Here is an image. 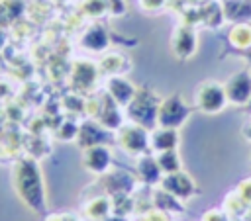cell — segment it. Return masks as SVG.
<instances>
[{
	"label": "cell",
	"instance_id": "cell-27",
	"mask_svg": "<svg viewBox=\"0 0 251 221\" xmlns=\"http://www.w3.org/2000/svg\"><path fill=\"white\" fill-rule=\"evenodd\" d=\"M80 10L88 18H100L108 12V2L106 0H82Z\"/></svg>",
	"mask_w": 251,
	"mask_h": 221
},
{
	"label": "cell",
	"instance_id": "cell-26",
	"mask_svg": "<svg viewBox=\"0 0 251 221\" xmlns=\"http://www.w3.org/2000/svg\"><path fill=\"white\" fill-rule=\"evenodd\" d=\"M249 209V205L237 196V192H233L231 196L226 198V203H224V211L229 215V217H241L245 215Z\"/></svg>",
	"mask_w": 251,
	"mask_h": 221
},
{
	"label": "cell",
	"instance_id": "cell-17",
	"mask_svg": "<svg viewBox=\"0 0 251 221\" xmlns=\"http://www.w3.org/2000/svg\"><path fill=\"white\" fill-rule=\"evenodd\" d=\"M80 45H82L84 49L92 51V53H102V51H106L108 45H110V35H108V31H106L104 25L92 23V25L82 33Z\"/></svg>",
	"mask_w": 251,
	"mask_h": 221
},
{
	"label": "cell",
	"instance_id": "cell-30",
	"mask_svg": "<svg viewBox=\"0 0 251 221\" xmlns=\"http://www.w3.org/2000/svg\"><path fill=\"white\" fill-rule=\"evenodd\" d=\"M137 4L143 12H159L167 6V0H137Z\"/></svg>",
	"mask_w": 251,
	"mask_h": 221
},
{
	"label": "cell",
	"instance_id": "cell-16",
	"mask_svg": "<svg viewBox=\"0 0 251 221\" xmlns=\"http://www.w3.org/2000/svg\"><path fill=\"white\" fill-rule=\"evenodd\" d=\"M180 135L178 129H169V127H155L149 131V149L155 153L163 151H175L178 149Z\"/></svg>",
	"mask_w": 251,
	"mask_h": 221
},
{
	"label": "cell",
	"instance_id": "cell-28",
	"mask_svg": "<svg viewBox=\"0 0 251 221\" xmlns=\"http://www.w3.org/2000/svg\"><path fill=\"white\" fill-rule=\"evenodd\" d=\"M235 192H237V196L251 207V178H245L243 182H239Z\"/></svg>",
	"mask_w": 251,
	"mask_h": 221
},
{
	"label": "cell",
	"instance_id": "cell-36",
	"mask_svg": "<svg viewBox=\"0 0 251 221\" xmlns=\"http://www.w3.org/2000/svg\"><path fill=\"white\" fill-rule=\"evenodd\" d=\"M104 221H127V219H126V217H122V215H116V213H110V215H108V217H106Z\"/></svg>",
	"mask_w": 251,
	"mask_h": 221
},
{
	"label": "cell",
	"instance_id": "cell-5",
	"mask_svg": "<svg viewBox=\"0 0 251 221\" xmlns=\"http://www.w3.org/2000/svg\"><path fill=\"white\" fill-rule=\"evenodd\" d=\"M116 145L129 156H141L149 153V129L139 123L126 121L116 129Z\"/></svg>",
	"mask_w": 251,
	"mask_h": 221
},
{
	"label": "cell",
	"instance_id": "cell-20",
	"mask_svg": "<svg viewBox=\"0 0 251 221\" xmlns=\"http://www.w3.org/2000/svg\"><path fill=\"white\" fill-rule=\"evenodd\" d=\"M151 203H153L155 209L165 211V213H182L184 211L182 201L176 196H173L171 192L163 190L161 186L155 188V190H151Z\"/></svg>",
	"mask_w": 251,
	"mask_h": 221
},
{
	"label": "cell",
	"instance_id": "cell-13",
	"mask_svg": "<svg viewBox=\"0 0 251 221\" xmlns=\"http://www.w3.org/2000/svg\"><path fill=\"white\" fill-rule=\"evenodd\" d=\"M135 176L141 180L143 186H155L161 182L163 178V172L159 168V162H157V156H153L151 153H145L141 156H137V162H135Z\"/></svg>",
	"mask_w": 251,
	"mask_h": 221
},
{
	"label": "cell",
	"instance_id": "cell-23",
	"mask_svg": "<svg viewBox=\"0 0 251 221\" xmlns=\"http://www.w3.org/2000/svg\"><path fill=\"white\" fill-rule=\"evenodd\" d=\"M157 162H159V168L165 174H171V172H176V170H182V162H180V156L175 151H163V153H157Z\"/></svg>",
	"mask_w": 251,
	"mask_h": 221
},
{
	"label": "cell",
	"instance_id": "cell-4",
	"mask_svg": "<svg viewBox=\"0 0 251 221\" xmlns=\"http://www.w3.org/2000/svg\"><path fill=\"white\" fill-rule=\"evenodd\" d=\"M226 106H227V96H226V88L222 82L204 80L194 90V108L200 113L216 115V113L224 111Z\"/></svg>",
	"mask_w": 251,
	"mask_h": 221
},
{
	"label": "cell",
	"instance_id": "cell-7",
	"mask_svg": "<svg viewBox=\"0 0 251 221\" xmlns=\"http://www.w3.org/2000/svg\"><path fill=\"white\" fill-rule=\"evenodd\" d=\"M100 78L98 65L88 59H76L71 65V88L76 94H92Z\"/></svg>",
	"mask_w": 251,
	"mask_h": 221
},
{
	"label": "cell",
	"instance_id": "cell-19",
	"mask_svg": "<svg viewBox=\"0 0 251 221\" xmlns=\"http://www.w3.org/2000/svg\"><path fill=\"white\" fill-rule=\"evenodd\" d=\"M131 68V63L129 59L124 55V53H108L102 57V61L98 63V70H100V76H124L127 70Z\"/></svg>",
	"mask_w": 251,
	"mask_h": 221
},
{
	"label": "cell",
	"instance_id": "cell-12",
	"mask_svg": "<svg viewBox=\"0 0 251 221\" xmlns=\"http://www.w3.org/2000/svg\"><path fill=\"white\" fill-rule=\"evenodd\" d=\"M159 186L167 192H171L173 196H176L180 201H186L190 198H194L198 194V184L194 182V178L184 172V170H176L171 174H165L159 182Z\"/></svg>",
	"mask_w": 251,
	"mask_h": 221
},
{
	"label": "cell",
	"instance_id": "cell-3",
	"mask_svg": "<svg viewBox=\"0 0 251 221\" xmlns=\"http://www.w3.org/2000/svg\"><path fill=\"white\" fill-rule=\"evenodd\" d=\"M159 102L155 92L147 86H139L133 100L126 106V115L129 121L143 125L145 129H155L157 125V108Z\"/></svg>",
	"mask_w": 251,
	"mask_h": 221
},
{
	"label": "cell",
	"instance_id": "cell-10",
	"mask_svg": "<svg viewBox=\"0 0 251 221\" xmlns=\"http://www.w3.org/2000/svg\"><path fill=\"white\" fill-rule=\"evenodd\" d=\"M226 96H227V104L233 106H245L251 102V70L243 68L233 72L226 82Z\"/></svg>",
	"mask_w": 251,
	"mask_h": 221
},
{
	"label": "cell",
	"instance_id": "cell-14",
	"mask_svg": "<svg viewBox=\"0 0 251 221\" xmlns=\"http://www.w3.org/2000/svg\"><path fill=\"white\" fill-rule=\"evenodd\" d=\"M108 135H110V131H108V129H104L98 121L88 119V121H82V123H80L76 143H78V147H80V149L94 147V145H106Z\"/></svg>",
	"mask_w": 251,
	"mask_h": 221
},
{
	"label": "cell",
	"instance_id": "cell-11",
	"mask_svg": "<svg viewBox=\"0 0 251 221\" xmlns=\"http://www.w3.org/2000/svg\"><path fill=\"white\" fill-rule=\"evenodd\" d=\"M80 166L92 174V176H102L112 168V151L108 149V145H94V147H86L82 149V156H80Z\"/></svg>",
	"mask_w": 251,
	"mask_h": 221
},
{
	"label": "cell",
	"instance_id": "cell-25",
	"mask_svg": "<svg viewBox=\"0 0 251 221\" xmlns=\"http://www.w3.org/2000/svg\"><path fill=\"white\" fill-rule=\"evenodd\" d=\"M133 211H135L133 194H122V196H114L112 198V213L122 215V217H127Z\"/></svg>",
	"mask_w": 251,
	"mask_h": 221
},
{
	"label": "cell",
	"instance_id": "cell-15",
	"mask_svg": "<svg viewBox=\"0 0 251 221\" xmlns=\"http://www.w3.org/2000/svg\"><path fill=\"white\" fill-rule=\"evenodd\" d=\"M114 100H116V104L118 106H122L124 110H126V106L133 100V96H135V92H137V86H133L127 78H124V76H110L108 80H106V88H104Z\"/></svg>",
	"mask_w": 251,
	"mask_h": 221
},
{
	"label": "cell",
	"instance_id": "cell-33",
	"mask_svg": "<svg viewBox=\"0 0 251 221\" xmlns=\"http://www.w3.org/2000/svg\"><path fill=\"white\" fill-rule=\"evenodd\" d=\"M45 221H78V219L75 215H71V213H53Z\"/></svg>",
	"mask_w": 251,
	"mask_h": 221
},
{
	"label": "cell",
	"instance_id": "cell-22",
	"mask_svg": "<svg viewBox=\"0 0 251 221\" xmlns=\"http://www.w3.org/2000/svg\"><path fill=\"white\" fill-rule=\"evenodd\" d=\"M227 41L237 51H243V53L249 51L251 49V23L247 22L235 23L227 33Z\"/></svg>",
	"mask_w": 251,
	"mask_h": 221
},
{
	"label": "cell",
	"instance_id": "cell-6",
	"mask_svg": "<svg viewBox=\"0 0 251 221\" xmlns=\"http://www.w3.org/2000/svg\"><path fill=\"white\" fill-rule=\"evenodd\" d=\"M190 115V108L184 102L182 94L173 92L171 96L163 98L157 108V127H169V129H178L180 125L186 123Z\"/></svg>",
	"mask_w": 251,
	"mask_h": 221
},
{
	"label": "cell",
	"instance_id": "cell-31",
	"mask_svg": "<svg viewBox=\"0 0 251 221\" xmlns=\"http://www.w3.org/2000/svg\"><path fill=\"white\" fill-rule=\"evenodd\" d=\"M108 2V14L112 16H124L127 12L126 0H106Z\"/></svg>",
	"mask_w": 251,
	"mask_h": 221
},
{
	"label": "cell",
	"instance_id": "cell-8",
	"mask_svg": "<svg viewBox=\"0 0 251 221\" xmlns=\"http://www.w3.org/2000/svg\"><path fill=\"white\" fill-rule=\"evenodd\" d=\"M96 186L110 198L114 196H122V194H133L135 190V178L126 172V170H118V168H110L106 174L98 176Z\"/></svg>",
	"mask_w": 251,
	"mask_h": 221
},
{
	"label": "cell",
	"instance_id": "cell-1",
	"mask_svg": "<svg viewBox=\"0 0 251 221\" xmlns=\"http://www.w3.org/2000/svg\"><path fill=\"white\" fill-rule=\"evenodd\" d=\"M12 186L20 201L33 213H43L47 209V194L43 172L37 158L22 155L12 164Z\"/></svg>",
	"mask_w": 251,
	"mask_h": 221
},
{
	"label": "cell",
	"instance_id": "cell-9",
	"mask_svg": "<svg viewBox=\"0 0 251 221\" xmlns=\"http://www.w3.org/2000/svg\"><path fill=\"white\" fill-rule=\"evenodd\" d=\"M171 49H173V55L180 61H188L194 57L196 49H198V35H196V29L190 25V23H180L175 27L173 31V37H171Z\"/></svg>",
	"mask_w": 251,
	"mask_h": 221
},
{
	"label": "cell",
	"instance_id": "cell-35",
	"mask_svg": "<svg viewBox=\"0 0 251 221\" xmlns=\"http://www.w3.org/2000/svg\"><path fill=\"white\" fill-rule=\"evenodd\" d=\"M241 135L251 143V121H247V123L241 127Z\"/></svg>",
	"mask_w": 251,
	"mask_h": 221
},
{
	"label": "cell",
	"instance_id": "cell-21",
	"mask_svg": "<svg viewBox=\"0 0 251 221\" xmlns=\"http://www.w3.org/2000/svg\"><path fill=\"white\" fill-rule=\"evenodd\" d=\"M224 16L229 22L243 23L251 20V0H226Z\"/></svg>",
	"mask_w": 251,
	"mask_h": 221
},
{
	"label": "cell",
	"instance_id": "cell-32",
	"mask_svg": "<svg viewBox=\"0 0 251 221\" xmlns=\"http://www.w3.org/2000/svg\"><path fill=\"white\" fill-rule=\"evenodd\" d=\"M202 221H229V215L224 209H208L202 215Z\"/></svg>",
	"mask_w": 251,
	"mask_h": 221
},
{
	"label": "cell",
	"instance_id": "cell-24",
	"mask_svg": "<svg viewBox=\"0 0 251 221\" xmlns=\"http://www.w3.org/2000/svg\"><path fill=\"white\" fill-rule=\"evenodd\" d=\"M78 129H80V125H78L76 121H73V119H63V121L55 127L53 137H55L57 141H61V143L76 141V137H78Z\"/></svg>",
	"mask_w": 251,
	"mask_h": 221
},
{
	"label": "cell",
	"instance_id": "cell-2",
	"mask_svg": "<svg viewBox=\"0 0 251 221\" xmlns=\"http://www.w3.org/2000/svg\"><path fill=\"white\" fill-rule=\"evenodd\" d=\"M84 113L108 131H116L124 123V108L118 106L106 90L88 94V98H84Z\"/></svg>",
	"mask_w": 251,
	"mask_h": 221
},
{
	"label": "cell",
	"instance_id": "cell-34",
	"mask_svg": "<svg viewBox=\"0 0 251 221\" xmlns=\"http://www.w3.org/2000/svg\"><path fill=\"white\" fill-rule=\"evenodd\" d=\"M10 96V84L6 80H0V100H6Z\"/></svg>",
	"mask_w": 251,
	"mask_h": 221
},
{
	"label": "cell",
	"instance_id": "cell-18",
	"mask_svg": "<svg viewBox=\"0 0 251 221\" xmlns=\"http://www.w3.org/2000/svg\"><path fill=\"white\" fill-rule=\"evenodd\" d=\"M112 213V198L106 194L90 198L82 205V217L86 221H104Z\"/></svg>",
	"mask_w": 251,
	"mask_h": 221
},
{
	"label": "cell",
	"instance_id": "cell-29",
	"mask_svg": "<svg viewBox=\"0 0 251 221\" xmlns=\"http://www.w3.org/2000/svg\"><path fill=\"white\" fill-rule=\"evenodd\" d=\"M139 221H171V219H169V213L151 207L149 211H145V213L139 215Z\"/></svg>",
	"mask_w": 251,
	"mask_h": 221
}]
</instances>
